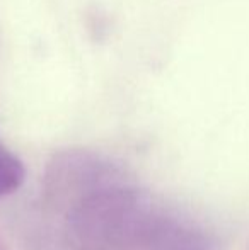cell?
I'll return each instance as SVG.
<instances>
[{"instance_id": "6da1fadb", "label": "cell", "mask_w": 249, "mask_h": 250, "mask_svg": "<svg viewBox=\"0 0 249 250\" xmlns=\"http://www.w3.org/2000/svg\"><path fill=\"white\" fill-rule=\"evenodd\" d=\"M67 231L79 250H210L189 218L130 184L118 170L65 206Z\"/></svg>"}, {"instance_id": "7a4b0ae2", "label": "cell", "mask_w": 249, "mask_h": 250, "mask_svg": "<svg viewBox=\"0 0 249 250\" xmlns=\"http://www.w3.org/2000/svg\"><path fill=\"white\" fill-rule=\"evenodd\" d=\"M26 179V168L17 155L0 142V198L16 192Z\"/></svg>"}, {"instance_id": "3957f363", "label": "cell", "mask_w": 249, "mask_h": 250, "mask_svg": "<svg viewBox=\"0 0 249 250\" xmlns=\"http://www.w3.org/2000/svg\"><path fill=\"white\" fill-rule=\"evenodd\" d=\"M0 250H7V247H5V244H3L2 238H0Z\"/></svg>"}]
</instances>
